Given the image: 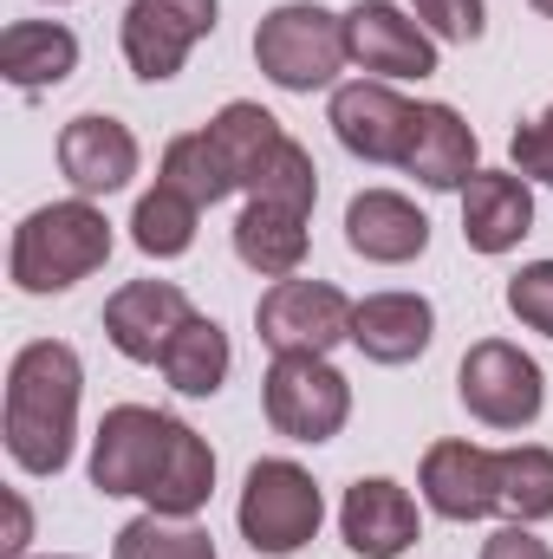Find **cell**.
<instances>
[{
    "label": "cell",
    "instance_id": "obj_8",
    "mask_svg": "<svg viewBox=\"0 0 553 559\" xmlns=\"http://www.w3.org/2000/svg\"><path fill=\"white\" fill-rule=\"evenodd\" d=\"M261 404L286 442H332L352 417V384L326 358H274L261 378Z\"/></svg>",
    "mask_w": 553,
    "mask_h": 559
},
{
    "label": "cell",
    "instance_id": "obj_3",
    "mask_svg": "<svg viewBox=\"0 0 553 559\" xmlns=\"http://www.w3.org/2000/svg\"><path fill=\"white\" fill-rule=\"evenodd\" d=\"M111 261V222L105 209H92L85 195L72 202H46L13 228V286L20 293H66L85 274H98Z\"/></svg>",
    "mask_w": 553,
    "mask_h": 559
},
{
    "label": "cell",
    "instance_id": "obj_13",
    "mask_svg": "<svg viewBox=\"0 0 553 559\" xmlns=\"http://www.w3.org/2000/svg\"><path fill=\"white\" fill-rule=\"evenodd\" d=\"M138 138H131V124H118V118H105V111H85V118H72L66 131H59V169H66V182L92 202V195H118V189H131V176H138Z\"/></svg>",
    "mask_w": 553,
    "mask_h": 559
},
{
    "label": "cell",
    "instance_id": "obj_15",
    "mask_svg": "<svg viewBox=\"0 0 553 559\" xmlns=\"http://www.w3.org/2000/svg\"><path fill=\"white\" fill-rule=\"evenodd\" d=\"M430 514L443 521H482L495 514V449L482 442H430L423 449V475H416Z\"/></svg>",
    "mask_w": 553,
    "mask_h": 559
},
{
    "label": "cell",
    "instance_id": "obj_9",
    "mask_svg": "<svg viewBox=\"0 0 553 559\" xmlns=\"http://www.w3.org/2000/svg\"><path fill=\"white\" fill-rule=\"evenodd\" d=\"M215 0H131L125 7V59L143 85L183 72V59L215 33Z\"/></svg>",
    "mask_w": 553,
    "mask_h": 559
},
{
    "label": "cell",
    "instance_id": "obj_23",
    "mask_svg": "<svg viewBox=\"0 0 553 559\" xmlns=\"http://www.w3.org/2000/svg\"><path fill=\"white\" fill-rule=\"evenodd\" d=\"M495 514L534 527L553 521V449L521 442V449H495Z\"/></svg>",
    "mask_w": 553,
    "mask_h": 559
},
{
    "label": "cell",
    "instance_id": "obj_1",
    "mask_svg": "<svg viewBox=\"0 0 553 559\" xmlns=\"http://www.w3.org/2000/svg\"><path fill=\"white\" fill-rule=\"evenodd\" d=\"M92 488L138 495L150 514H169V521H196L215 495V449L189 423L163 417L150 404H118L92 436Z\"/></svg>",
    "mask_w": 553,
    "mask_h": 559
},
{
    "label": "cell",
    "instance_id": "obj_31",
    "mask_svg": "<svg viewBox=\"0 0 553 559\" xmlns=\"http://www.w3.org/2000/svg\"><path fill=\"white\" fill-rule=\"evenodd\" d=\"M482 559H553V547H548V540H534V527L508 521L502 534H489V540H482Z\"/></svg>",
    "mask_w": 553,
    "mask_h": 559
},
{
    "label": "cell",
    "instance_id": "obj_24",
    "mask_svg": "<svg viewBox=\"0 0 553 559\" xmlns=\"http://www.w3.org/2000/svg\"><path fill=\"white\" fill-rule=\"evenodd\" d=\"M228 332L215 325V319H189L176 338H169V352H163V378H169V391H183V397H215L222 384H228Z\"/></svg>",
    "mask_w": 553,
    "mask_h": 559
},
{
    "label": "cell",
    "instance_id": "obj_25",
    "mask_svg": "<svg viewBox=\"0 0 553 559\" xmlns=\"http://www.w3.org/2000/svg\"><path fill=\"white\" fill-rule=\"evenodd\" d=\"M156 182H169V189L189 195L196 209H215V202L235 195V176H228V163L215 156L209 131H183V138H169L163 163H156Z\"/></svg>",
    "mask_w": 553,
    "mask_h": 559
},
{
    "label": "cell",
    "instance_id": "obj_21",
    "mask_svg": "<svg viewBox=\"0 0 553 559\" xmlns=\"http://www.w3.org/2000/svg\"><path fill=\"white\" fill-rule=\"evenodd\" d=\"M235 254L261 280H293L306 261V215L280 202H248L235 215Z\"/></svg>",
    "mask_w": 553,
    "mask_h": 559
},
{
    "label": "cell",
    "instance_id": "obj_32",
    "mask_svg": "<svg viewBox=\"0 0 553 559\" xmlns=\"http://www.w3.org/2000/svg\"><path fill=\"white\" fill-rule=\"evenodd\" d=\"M26 547H33V514H26L20 495H7V540H0V559H26Z\"/></svg>",
    "mask_w": 553,
    "mask_h": 559
},
{
    "label": "cell",
    "instance_id": "obj_28",
    "mask_svg": "<svg viewBox=\"0 0 553 559\" xmlns=\"http://www.w3.org/2000/svg\"><path fill=\"white\" fill-rule=\"evenodd\" d=\"M508 312H515L528 332L553 338V261H528L521 274L508 280Z\"/></svg>",
    "mask_w": 553,
    "mask_h": 559
},
{
    "label": "cell",
    "instance_id": "obj_2",
    "mask_svg": "<svg viewBox=\"0 0 553 559\" xmlns=\"http://www.w3.org/2000/svg\"><path fill=\"white\" fill-rule=\"evenodd\" d=\"M79 391H85V365L66 338H33L13 352L7 365V455L26 475H59L72 462V436H79Z\"/></svg>",
    "mask_w": 553,
    "mask_h": 559
},
{
    "label": "cell",
    "instance_id": "obj_27",
    "mask_svg": "<svg viewBox=\"0 0 553 559\" xmlns=\"http://www.w3.org/2000/svg\"><path fill=\"white\" fill-rule=\"evenodd\" d=\"M111 559H215V540H209V527H196V521L138 514L131 527H118Z\"/></svg>",
    "mask_w": 553,
    "mask_h": 559
},
{
    "label": "cell",
    "instance_id": "obj_4",
    "mask_svg": "<svg viewBox=\"0 0 553 559\" xmlns=\"http://www.w3.org/2000/svg\"><path fill=\"white\" fill-rule=\"evenodd\" d=\"M255 66L274 79L280 92H326L345 52V13H326L319 0H286L255 26Z\"/></svg>",
    "mask_w": 553,
    "mask_h": 559
},
{
    "label": "cell",
    "instance_id": "obj_11",
    "mask_svg": "<svg viewBox=\"0 0 553 559\" xmlns=\"http://www.w3.org/2000/svg\"><path fill=\"white\" fill-rule=\"evenodd\" d=\"M196 319L189 293L176 280H131L105 299V338L118 345V358L131 365H163L169 338Z\"/></svg>",
    "mask_w": 553,
    "mask_h": 559
},
{
    "label": "cell",
    "instance_id": "obj_10",
    "mask_svg": "<svg viewBox=\"0 0 553 559\" xmlns=\"http://www.w3.org/2000/svg\"><path fill=\"white\" fill-rule=\"evenodd\" d=\"M345 52H352L358 72H372L385 85L436 72V33L423 20H411L404 7H391V0H358L345 13Z\"/></svg>",
    "mask_w": 553,
    "mask_h": 559
},
{
    "label": "cell",
    "instance_id": "obj_17",
    "mask_svg": "<svg viewBox=\"0 0 553 559\" xmlns=\"http://www.w3.org/2000/svg\"><path fill=\"white\" fill-rule=\"evenodd\" d=\"M436 338V312L423 293H372L352 312V345L372 365H416Z\"/></svg>",
    "mask_w": 553,
    "mask_h": 559
},
{
    "label": "cell",
    "instance_id": "obj_7",
    "mask_svg": "<svg viewBox=\"0 0 553 559\" xmlns=\"http://www.w3.org/2000/svg\"><path fill=\"white\" fill-rule=\"evenodd\" d=\"M352 299L332 280H274L255 306V332L274 358H326L339 338H352Z\"/></svg>",
    "mask_w": 553,
    "mask_h": 559
},
{
    "label": "cell",
    "instance_id": "obj_5",
    "mask_svg": "<svg viewBox=\"0 0 553 559\" xmlns=\"http://www.w3.org/2000/svg\"><path fill=\"white\" fill-rule=\"evenodd\" d=\"M235 521H242V540H248L255 554L293 559L313 534H319L326 501H319V488H313V475H306L299 462H280L274 455V462H255V468H248V488H242Z\"/></svg>",
    "mask_w": 553,
    "mask_h": 559
},
{
    "label": "cell",
    "instance_id": "obj_6",
    "mask_svg": "<svg viewBox=\"0 0 553 559\" xmlns=\"http://www.w3.org/2000/svg\"><path fill=\"white\" fill-rule=\"evenodd\" d=\"M456 397H462V411L482 429H528L548 411V378H541V365L521 345L482 338L456 365Z\"/></svg>",
    "mask_w": 553,
    "mask_h": 559
},
{
    "label": "cell",
    "instance_id": "obj_33",
    "mask_svg": "<svg viewBox=\"0 0 553 559\" xmlns=\"http://www.w3.org/2000/svg\"><path fill=\"white\" fill-rule=\"evenodd\" d=\"M528 7H534V13H548V20H553V0H528Z\"/></svg>",
    "mask_w": 553,
    "mask_h": 559
},
{
    "label": "cell",
    "instance_id": "obj_29",
    "mask_svg": "<svg viewBox=\"0 0 553 559\" xmlns=\"http://www.w3.org/2000/svg\"><path fill=\"white\" fill-rule=\"evenodd\" d=\"M416 20L436 33V39H449V46H469V39H482V26H489V13H482V0H411Z\"/></svg>",
    "mask_w": 553,
    "mask_h": 559
},
{
    "label": "cell",
    "instance_id": "obj_22",
    "mask_svg": "<svg viewBox=\"0 0 553 559\" xmlns=\"http://www.w3.org/2000/svg\"><path fill=\"white\" fill-rule=\"evenodd\" d=\"M209 143H215V156L228 163V176H235V189H255L261 176H268V163L280 156V131L274 111H261V105H248V98H235V105H222L215 118H209Z\"/></svg>",
    "mask_w": 553,
    "mask_h": 559
},
{
    "label": "cell",
    "instance_id": "obj_26",
    "mask_svg": "<svg viewBox=\"0 0 553 559\" xmlns=\"http://www.w3.org/2000/svg\"><path fill=\"white\" fill-rule=\"evenodd\" d=\"M196 222H202V209L189 195H176L169 182H156L138 202V215H131V241H138L150 261H176V254L196 248Z\"/></svg>",
    "mask_w": 553,
    "mask_h": 559
},
{
    "label": "cell",
    "instance_id": "obj_14",
    "mask_svg": "<svg viewBox=\"0 0 553 559\" xmlns=\"http://www.w3.org/2000/svg\"><path fill=\"white\" fill-rule=\"evenodd\" d=\"M345 248L372 267H404L430 248V215L398 189H358L345 202Z\"/></svg>",
    "mask_w": 553,
    "mask_h": 559
},
{
    "label": "cell",
    "instance_id": "obj_12",
    "mask_svg": "<svg viewBox=\"0 0 553 559\" xmlns=\"http://www.w3.org/2000/svg\"><path fill=\"white\" fill-rule=\"evenodd\" d=\"M411 124L416 105H404L398 85H385V79H358V85L332 92V138L365 163H404Z\"/></svg>",
    "mask_w": 553,
    "mask_h": 559
},
{
    "label": "cell",
    "instance_id": "obj_16",
    "mask_svg": "<svg viewBox=\"0 0 553 559\" xmlns=\"http://www.w3.org/2000/svg\"><path fill=\"white\" fill-rule=\"evenodd\" d=\"M534 228V189L521 169H475L462 189V241L475 254H508Z\"/></svg>",
    "mask_w": 553,
    "mask_h": 559
},
{
    "label": "cell",
    "instance_id": "obj_30",
    "mask_svg": "<svg viewBox=\"0 0 553 559\" xmlns=\"http://www.w3.org/2000/svg\"><path fill=\"white\" fill-rule=\"evenodd\" d=\"M508 156H515V169H521L528 182H548V189H553V105L534 118V124H521V131H515Z\"/></svg>",
    "mask_w": 553,
    "mask_h": 559
},
{
    "label": "cell",
    "instance_id": "obj_19",
    "mask_svg": "<svg viewBox=\"0 0 553 559\" xmlns=\"http://www.w3.org/2000/svg\"><path fill=\"white\" fill-rule=\"evenodd\" d=\"M398 169H411L423 189H469V176L482 163H475V131L462 124V111L456 105H416L411 150Z\"/></svg>",
    "mask_w": 553,
    "mask_h": 559
},
{
    "label": "cell",
    "instance_id": "obj_20",
    "mask_svg": "<svg viewBox=\"0 0 553 559\" xmlns=\"http://www.w3.org/2000/svg\"><path fill=\"white\" fill-rule=\"evenodd\" d=\"M0 72L13 92H46L79 72V39L59 20H13L0 33Z\"/></svg>",
    "mask_w": 553,
    "mask_h": 559
},
{
    "label": "cell",
    "instance_id": "obj_18",
    "mask_svg": "<svg viewBox=\"0 0 553 559\" xmlns=\"http://www.w3.org/2000/svg\"><path fill=\"white\" fill-rule=\"evenodd\" d=\"M339 527H345V547H352V554L398 559L416 540V501L398 481H385V475L352 481V488H345V508H339Z\"/></svg>",
    "mask_w": 553,
    "mask_h": 559
}]
</instances>
